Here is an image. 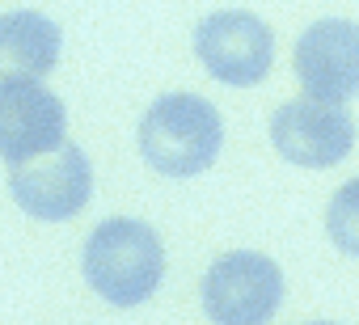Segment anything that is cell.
Masks as SVG:
<instances>
[{
    "mask_svg": "<svg viewBox=\"0 0 359 325\" xmlns=\"http://www.w3.org/2000/svg\"><path fill=\"white\" fill-rule=\"evenodd\" d=\"M64 131H68V114L51 89L43 85L0 89V156L9 160V170L60 152L68 144Z\"/></svg>",
    "mask_w": 359,
    "mask_h": 325,
    "instance_id": "8",
    "label": "cell"
},
{
    "mask_svg": "<svg viewBox=\"0 0 359 325\" xmlns=\"http://www.w3.org/2000/svg\"><path fill=\"white\" fill-rule=\"evenodd\" d=\"M325 233L342 254L359 258V178H351L346 186L334 191V199L325 207Z\"/></svg>",
    "mask_w": 359,
    "mask_h": 325,
    "instance_id": "10",
    "label": "cell"
},
{
    "mask_svg": "<svg viewBox=\"0 0 359 325\" xmlns=\"http://www.w3.org/2000/svg\"><path fill=\"white\" fill-rule=\"evenodd\" d=\"M195 55L208 68V76L245 89L271 72L275 39H271V26L262 18H254L245 9H224V13H212L199 22Z\"/></svg>",
    "mask_w": 359,
    "mask_h": 325,
    "instance_id": "4",
    "label": "cell"
},
{
    "mask_svg": "<svg viewBox=\"0 0 359 325\" xmlns=\"http://www.w3.org/2000/svg\"><path fill=\"white\" fill-rule=\"evenodd\" d=\"M271 144L283 160H292L300 170H330L351 152L355 123L342 106L292 97L271 114Z\"/></svg>",
    "mask_w": 359,
    "mask_h": 325,
    "instance_id": "6",
    "label": "cell"
},
{
    "mask_svg": "<svg viewBox=\"0 0 359 325\" xmlns=\"http://www.w3.org/2000/svg\"><path fill=\"white\" fill-rule=\"evenodd\" d=\"M220 144L224 118L199 93H161L140 118V152L165 178H195L212 170Z\"/></svg>",
    "mask_w": 359,
    "mask_h": 325,
    "instance_id": "2",
    "label": "cell"
},
{
    "mask_svg": "<svg viewBox=\"0 0 359 325\" xmlns=\"http://www.w3.org/2000/svg\"><path fill=\"white\" fill-rule=\"evenodd\" d=\"M283 304V270L258 249H233L203 275V312L216 325H266Z\"/></svg>",
    "mask_w": 359,
    "mask_h": 325,
    "instance_id": "3",
    "label": "cell"
},
{
    "mask_svg": "<svg viewBox=\"0 0 359 325\" xmlns=\"http://www.w3.org/2000/svg\"><path fill=\"white\" fill-rule=\"evenodd\" d=\"M292 68L313 102L342 106L359 93V22H313L292 51Z\"/></svg>",
    "mask_w": 359,
    "mask_h": 325,
    "instance_id": "5",
    "label": "cell"
},
{
    "mask_svg": "<svg viewBox=\"0 0 359 325\" xmlns=\"http://www.w3.org/2000/svg\"><path fill=\"white\" fill-rule=\"evenodd\" d=\"M309 325H338V321H309Z\"/></svg>",
    "mask_w": 359,
    "mask_h": 325,
    "instance_id": "11",
    "label": "cell"
},
{
    "mask_svg": "<svg viewBox=\"0 0 359 325\" xmlns=\"http://www.w3.org/2000/svg\"><path fill=\"white\" fill-rule=\"evenodd\" d=\"M9 191H13V203L34 220H72L76 212H85L93 195L89 156L76 144H64L51 156L9 170Z\"/></svg>",
    "mask_w": 359,
    "mask_h": 325,
    "instance_id": "7",
    "label": "cell"
},
{
    "mask_svg": "<svg viewBox=\"0 0 359 325\" xmlns=\"http://www.w3.org/2000/svg\"><path fill=\"white\" fill-rule=\"evenodd\" d=\"M81 270L106 304L135 308L165 279V245L144 220L114 216L89 233L85 254H81Z\"/></svg>",
    "mask_w": 359,
    "mask_h": 325,
    "instance_id": "1",
    "label": "cell"
},
{
    "mask_svg": "<svg viewBox=\"0 0 359 325\" xmlns=\"http://www.w3.org/2000/svg\"><path fill=\"white\" fill-rule=\"evenodd\" d=\"M60 26L39 9L0 13V89L5 85H39L60 60Z\"/></svg>",
    "mask_w": 359,
    "mask_h": 325,
    "instance_id": "9",
    "label": "cell"
}]
</instances>
